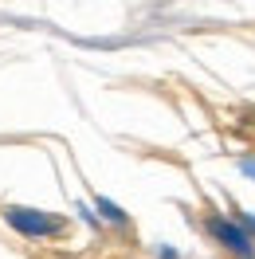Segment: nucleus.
<instances>
[{
    "label": "nucleus",
    "instance_id": "1",
    "mask_svg": "<svg viewBox=\"0 0 255 259\" xmlns=\"http://www.w3.org/2000/svg\"><path fill=\"white\" fill-rule=\"evenodd\" d=\"M208 232L216 236V243H220L224 251H232V255H243V259H251V255H255V243H251V236L243 232V220L208 216Z\"/></svg>",
    "mask_w": 255,
    "mask_h": 259
},
{
    "label": "nucleus",
    "instance_id": "2",
    "mask_svg": "<svg viewBox=\"0 0 255 259\" xmlns=\"http://www.w3.org/2000/svg\"><path fill=\"white\" fill-rule=\"evenodd\" d=\"M8 224L24 228L28 236H51V232H59V220L48 216V212H24V208H8Z\"/></svg>",
    "mask_w": 255,
    "mask_h": 259
}]
</instances>
